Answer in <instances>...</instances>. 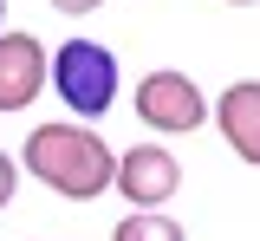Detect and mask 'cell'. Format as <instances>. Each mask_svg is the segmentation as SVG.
<instances>
[{
	"label": "cell",
	"mask_w": 260,
	"mask_h": 241,
	"mask_svg": "<svg viewBox=\"0 0 260 241\" xmlns=\"http://www.w3.org/2000/svg\"><path fill=\"white\" fill-rule=\"evenodd\" d=\"M0 33H7V0H0Z\"/></svg>",
	"instance_id": "cell-10"
},
{
	"label": "cell",
	"mask_w": 260,
	"mask_h": 241,
	"mask_svg": "<svg viewBox=\"0 0 260 241\" xmlns=\"http://www.w3.org/2000/svg\"><path fill=\"white\" fill-rule=\"evenodd\" d=\"M52 92L72 111V124H98L117 104V52L104 39H85V33L52 46Z\"/></svg>",
	"instance_id": "cell-2"
},
{
	"label": "cell",
	"mask_w": 260,
	"mask_h": 241,
	"mask_svg": "<svg viewBox=\"0 0 260 241\" xmlns=\"http://www.w3.org/2000/svg\"><path fill=\"white\" fill-rule=\"evenodd\" d=\"M215 124H221L228 150L260 170V78H234L228 85L221 98H215Z\"/></svg>",
	"instance_id": "cell-6"
},
{
	"label": "cell",
	"mask_w": 260,
	"mask_h": 241,
	"mask_svg": "<svg viewBox=\"0 0 260 241\" xmlns=\"http://www.w3.org/2000/svg\"><path fill=\"white\" fill-rule=\"evenodd\" d=\"M13 189H20V157H13V150H0V208L13 202Z\"/></svg>",
	"instance_id": "cell-8"
},
{
	"label": "cell",
	"mask_w": 260,
	"mask_h": 241,
	"mask_svg": "<svg viewBox=\"0 0 260 241\" xmlns=\"http://www.w3.org/2000/svg\"><path fill=\"white\" fill-rule=\"evenodd\" d=\"M52 7H59V13H72V20H78V13H98L104 0H52Z\"/></svg>",
	"instance_id": "cell-9"
},
{
	"label": "cell",
	"mask_w": 260,
	"mask_h": 241,
	"mask_svg": "<svg viewBox=\"0 0 260 241\" xmlns=\"http://www.w3.org/2000/svg\"><path fill=\"white\" fill-rule=\"evenodd\" d=\"M46 78H52V59H46V46L32 33H0V111H26L39 92H46Z\"/></svg>",
	"instance_id": "cell-5"
},
{
	"label": "cell",
	"mask_w": 260,
	"mask_h": 241,
	"mask_svg": "<svg viewBox=\"0 0 260 241\" xmlns=\"http://www.w3.org/2000/svg\"><path fill=\"white\" fill-rule=\"evenodd\" d=\"M111 241H189V235H182V222L169 208H130L124 222L111 228Z\"/></svg>",
	"instance_id": "cell-7"
},
{
	"label": "cell",
	"mask_w": 260,
	"mask_h": 241,
	"mask_svg": "<svg viewBox=\"0 0 260 241\" xmlns=\"http://www.w3.org/2000/svg\"><path fill=\"white\" fill-rule=\"evenodd\" d=\"M20 170L65 202H98L117 183V150L91 124H72V117L65 124H32L26 143H20Z\"/></svg>",
	"instance_id": "cell-1"
},
{
	"label": "cell",
	"mask_w": 260,
	"mask_h": 241,
	"mask_svg": "<svg viewBox=\"0 0 260 241\" xmlns=\"http://www.w3.org/2000/svg\"><path fill=\"white\" fill-rule=\"evenodd\" d=\"M137 117H143V131H156V143L162 137H189V131L208 124V98H202V85H195L189 72L156 66L137 85Z\"/></svg>",
	"instance_id": "cell-3"
},
{
	"label": "cell",
	"mask_w": 260,
	"mask_h": 241,
	"mask_svg": "<svg viewBox=\"0 0 260 241\" xmlns=\"http://www.w3.org/2000/svg\"><path fill=\"white\" fill-rule=\"evenodd\" d=\"M130 208H169L176 202V189H182V157L169 150V143H130L117 150V183H111Z\"/></svg>",
	"instance_id": "cell-4"
},
{
	"label": "cell",
	"mask_w": 260,
	"mask_h": 241,
	"mask_svg": "<svg viewBox=\"0 0 260 241\" xmlns=\"http://www.w3.org/2000/svg\"><path fill=\"white\" fill-rule=\"evenodd\" d=\"M228 7H254V0H228Z\"/></svg>",
	"instance_id": "cell-11"
}]
</instances>
